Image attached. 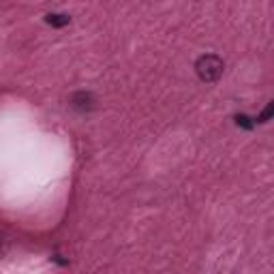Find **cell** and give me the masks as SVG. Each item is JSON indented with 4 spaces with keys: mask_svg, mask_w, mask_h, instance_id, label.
<instances>
[{
    "mask_svg": "<svg viewBox=\"0 0 274 274\" xmlns=\"http://www.w3.org/2000/svg\"><path fill=\"white\" fill-rule=\"evenodd\" d=\"M223 60L219 56H214V54H206V56H201L197 65H195V71H197V75L204 79V81H217L221 75H223Z\"/></svg>",
    "mask_w": 274,
    "mask_h": 274,
    "instance_id": "6da1fadb",
    "label": "cell"
},
{
    "mask_svg": "<svg viewBox=\"0 0 274 274\" xmlns=\"http://www.w3.org/2000/svg\"><path fill=\"white\" fill-rule=\"evenodd\" d=\"M71 107H75L77 112H88L94 107V99L90 92H75L71 97Z\"/></svg>",
    "mask_w": 274,
    "mask_h": 274,
    "instance_id": "7a4b0ae2",
    "label": "cell"
},
{
    "mask_svg": "<svg viewBox=\"0 0 274 274\" xmlns=\"http://www.w3.org/2000/svg\"><path fill=\"white\" fill-rule=\"evenodd\" d=\"M45 22L50 24V26L62 28V26H67V24L71 22V17L69 15H60V13H50V15H45Z\"/></svg>",
    "mask_w": 274,
    "mask_h": 274,
    "instance_id": "3957f363",
    "label": "cell"
},
{
    "mask_svg": "<svg viewBox=\"0 0 274 274\" xmlns=\"http://www.w3.org/2000/svg\"><path fill=\"white\" fill-rule=\"evenodd\" d=\"M236 124L242 127V129H253V127H255L253 118H248V116H244V114H238V116H236Z\"/></svg>",
    "mask_w": 274,
    "mask_h": 274,
    "instance_id": "277c9868",
    "label": "cell"
},
{
    "mask_svg": "<svg viewBox=\"0 0 274 274\" xmlns=\"http://www.w3.org/2000/svg\"><path fill=\"white\" fill-rule=\"evenodd\" d=\"M272 114H274V103L270 101V103L266 105V110H264V112H261V114H259V118H257V120H259V122H268Z\"/></svg>",
    "mask_w": 274,
    "mask_h": 274,
    "instance_id": "5b68a950",
    "label": "cell"
}]
</instances>
